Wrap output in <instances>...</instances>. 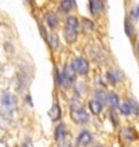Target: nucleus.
<instances>
[{
  "label": "nucleus",
  "mask_w": 139,
  "mask_h": 147,
  "mask_svg": "<svg viewBox=\"0 0 139 147\" xmlns=\"http://www.w3.org/2000/svg\"><path fill=\"white\" fill-rule=\"evenodd\" d=\"M71 118L77 124H85L89 121V115L79 104L71 105Z\"/></svg>",
  "instance_id": "nucleus-1"
},
{
  "label": "nucleus",
  "mask_w": 139,
  "mask_h": 147,
  "mask_svg": "<svg viewBox=\"0 0 139 147\" xmlns=\"http://www.w3.org/2000/svg\"><path fill=\"white\" fill-rule=\"evenodd\" d=\"M75 79H76V73L75 71L73 70L72 65L70 64H66L64 68H63V71H62L61 75L59 74V84L64 85V86H67V85H71L75 82Z\"/></svg>",
  "instance_id": "nucleus-2"
},
{
  "label": "nucleus",
  "mask_w": 139,
  "mask_h": 147,
  "mask_svg": "<svg viewBox=\"0 0 139 147\" xmlns=\"http://www.w3.org/2000/svg\"><path fill=\"white\" fill-rule=\"evenodd\" d=\"M0 105H1L2 109L5 112H9V113L13 112L16 105V100L14 95H12L11 93H8V92L3 93L0 97Z\"/></svg>",
  "instance_id": "nucleus-3"
},
{
  "label": "nucleus",
  "mask_w": 139,
  "mask_h": 147,
  "mask_svg": "<svg viewBox=\"0 0 139 147\" xmlns=\"http://www.w3.org/2000/svg\"><path fill=\"white\" fill-rule=\"evenodd\" d=\"M72 68L75 71V73L78 74H87L88 70H89V64H88L87 60L84 58H76L73 60L72 62Z\"/></svg>",
  "instance_id": "nucleus-4"
},
{
  "label": "nucleus",
  "mask_w": 139,
  "mask_h": 147,
  "mask_svg": "<svg viewBox=\"0 0 139 147\" xmlns=\"http://www.w3.org/2000/svg\"><path fill=\"white\" fill-rule=\"evenodd\" d=\"M93 141V137L90 135V133L87 131H83L79 136L77 137V144L81 146H87Z\"/></svg>",
  "instance_id": "nucleus-5"
},
{
  "label": "nucleus",
  "mask_w": 139,
  "mask_h": 147,
  "mask_svg": "<svg viewBox=\"0 0 139 147\" xmlns=\"http://www.w3.org/2000/svg\"><path fill=\"white\" fill-rule=\"evenodd\" d=\"M77 33H78V31H75V30H71V28L65 27V30H64V37H65L66 42H70V44H72V42H75V40L77 39Z\"/></svg>",
  "instance_id": "nucleus-6"
},
{
  "label": "nucleus",
  "mask_w": 139,
  "mask_h": 147,
  "mask_svg": "<svg viewBox=\"0 0 139 147\" xmlns=\"http://www.w3.org/2000/svg\"><path fill=\"white\" fill-rule=\"evenodd\" d=\"M89 108L93 115H99L101 109H102V104L97 99H93L89 101Z\"/></svg>",
  "instance_id": "nucleus-7"
},
{
  "label": "nucleus",
  "mask_w": 139,
  "mask_h": 147,
  "mask_svg": "<svg viewBox=\"0 0 139 147\" xmlns=\"http://www.w3.org/2000/svg\"><path fill=\"white\" fill-rule=\"evenodd\" d=\"M49 117L52 121H58L61 117V108L58 105H53V107L49 111Z\"/></svg>",
  "instance_id": "nucleus-8"
},
{
  "label": "nucleus",
  "mask_w": 139,
  "mask_h": 147,
  "mask_svg": "<svg viewBox=\"0 0 139 147\" xmlns=\"http://www.w3.org/2000/svg\"><path fill=\"white\" fill-rule=\"evenodd\" d=\"M101 10V1L100 0H90V12L93 16H97Z\"/></svg>",
  "instance_id": "nucleus-9"
},
{
  "label": "nucleus",
  "mask_w": 139,
  "mask_h": 147,
  "mask_svg": "<svg viewBox=\"0 0 139 147\" xmlns=\"http://www.w3.org/2000/svg\"><path fill=\"white\" fill-rule=\"evenodd\" d=\"M65 27L67 28H71V30H75V31H78V21L75 16H68L66 19V25Z\"/></svg>",
  "instance_id": "nucleus-10"
},
{
  "label": "nucleus",
  "mask_w": 139,
  "mask_h": 147,
  "mask_svg": "<svg viewBox=\"0 0 139 147\" xmlns=\"http://www.w3.org/2000/svg\"><path fill=\"white\" fill-rule=\"evenodd\" d=\"M46 21H47V23H48V25L51 27V28H54V27L58 25V18H57V16L53 14V13H47Z\"/></svg>",
  "instance_id": "nucleus-11"
},
{
  "label": "nucleus",
  "mask_w": 139,
  "mask_h": 147,
  "mask_svg": "<svg viewBox=\"0 0 139 147\" xmlns=\"http://www.w3.org/2000/svg\"><path fill=\"white\" fill-rule=\"evenodd\" d=\"M107 102H108L109 105L111 106L112 108H118L119 107V104H120V100H119V97H118V95L116 94H110L108 96V100H107Z\"/></svg>",
  "instance_id": "nucleus-12"
},
{
  "label": "nucleus",
  "mask_w": 139,
  "mask_h": 147,
  "mask_svg": "<svg viewBox=\"0 0 139 147\" xmlns=\"http://www.w3.org/2000/svg\"><path fill=\"white\" fill-rule=\"evenodd\" d=\"M65 134H66V132H65L64 125L63 124L58 125L57 129H56V138H57V141H62L65 137Z\"/></svg>",
  "instance_id": "nucleus-13"
},
{
  "label": "nucleus",
  "mask_w": 139,
  "mask_h": 147,
  "mask_svg": "<svg viewBox=\"0 0 139 147\" xmlns=\"http://www.w3.org/2000/svg\"><path fill=\"white\" fill-rule=\"evenodd\" d=\"M74 1L73 0H62L61 1V10L63 12H68L73 8Z\"/></svg>",
  "instance_id": "nucleus-14"
},
{
  "label": "nucleus",
  "mask_w": 139,
  "mask_h": 147,
  "mask_svg": "<svg viewBox=\"0 0 139 147\" xmlns=\"http://www.w3.org/2000/svg\"><path fill=\"white\" fill-rule=\"evenodd\" d=\"M58 44H59V38L56 34H51L49 37V45L52 49H56L58 47Z\"/></svg>",
  "instance_id": "nucleus-15"
},
{
  "label": "nucleus",
  "mask_w": 139,
  "mask_h": 147,
  "mask_svg": "<svg viewBox=\"0 0 139 147\" xmlns=\"http://www.w3.org/2000/svg\"><path fill=\"white\" fill-rule=\"evenodd\" d=\"M96 99L100 101L101 104H105L107 100H108V96H107V94L103 90H99V92H97V98Z\"/></svg>",
  "instance_id": "nucleus-16"
},
{
  "label": "nucleus",
  "mask_w": 139,
  "mask_h": 147,
  "mask_svg": "<svg viewBox=\"0 0 139 147\" xmlns=\"http://www.w3.org/2000/svg\"><path fill=\"white\" fill-rule=\"evenodd\" d=\"M120 110L123 113L124 116H128L132 113V110H130V107H129L128 104H122L120 106Z\"/></svg>",
  "instance_id": "nucleus-17"
},
{
  "label": "nucleus",
  "mask_w": 139,
  "mask_h": 147,
  "mask_svg": "<svg viewBox=\"0 0 139 147\" xmlns=\"http://www.w3.org/2000/svg\"><path fill=\"white\" fill-rule=\"evenodd\" d=\"M128 105H129V107H130V110H132V112H134L135 115H137V116H138V115H139L138 105L135 102L134 100H129Z\"/></svg>",
  "instance_id": "nucleus-18"
},
{
  "label": "nucleus",
  "mask_w": 139,
  "mask_h": 147,
  "mask_svg": "<svg viewBox=\"0 0 139 147\" xmlns=\"http://www.w3.org/2000/svg\"><path fill=\"white\" fill-rule=\"evenodd\" d=\"M125 31H126V34H127L128 36H132V34H133V31H132V25L128 24V22L127 21L125 22Z\"/></svg>",
  "instance_id": "nucleus-19"
},
{
  "label": "nucleus",
  "mask_w": 139,
  "mask_h": 147,
  "mask_svg": "<svg viewBox=\"0 0 139 147\" xmlns=\"http://www.w3.org/2000/svg\"><path fill=\"white\" fill-rule=\"evenodd\" d=\"M126 132H127L126 140H127V141H134L135 135H132V134H133V130H132V129H128V130H126Z\"/></svg>",
  "instance_id": "nucleus-20"
},
{
  "label": "nucleus",
  "mask_w": 139,
  "mask_h": 147,
  "mask_svg": "<svg viewBox=\"0 0 139 147\" xmlns=\"http://www.w3.org/2000/svg\"><path fill=\"white\" fill-rule=\"evenodd\" d=\"M0 147H9V146H8V144L5 143L3 141H0Z\"/></svg>",
  "instance_id": "nucleus-21"
},
{
  "label": "nucleus",
  "mask_w": 139,
  "mask_h": 147,
  "mask_svg": "<svg viewBox=\"0 0 139 147\" xmlns=\"http://www.w3.org/2000/svg\"><path fill=\"white\" fill-rule=\"evenodd\" d=\"M137 16H139V7H138V9H137Z\"/></svg>",
  "instance_id": "nucleus-22"
},
{
  "label": "nucleus",
  "mask_w": 139,
  "mask_h": 147,
  "mask_svg": "<svg viewBox=\"0 0 139 147\" xmlns=\"http://www.w3.org/2000/svg\"><path fill=\"white\" fill-rule=\"evenodd\" d=\"M138 48H139V46H138Z\"/></svg>",
  "instance_id": "nucleus-23"
}]
</instances>
